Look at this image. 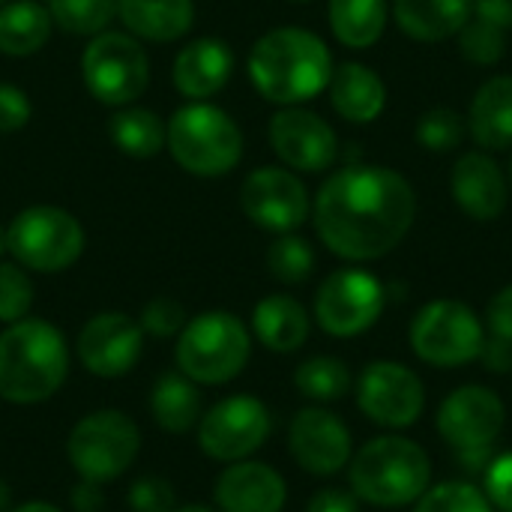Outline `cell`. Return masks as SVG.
Returning a JSON list of instances; mask_svg holds the SVG:
<instances>
[{
    "instance_id": "obj_8",
    "label": "cell",
    "mask_w": 512,
    "mask_h": 512,
    "mask_svg": "<svg viewBox=\"0 0 512 512\" xmlns=\"http://www.w3.org/2000/svg\"><path fill=\"white\" fill-rule=\"evenodd\" d=\"M9 255L36 273L69 270L84 252V228L63 207L36 204L21 210L6 228Z\"/></svg>"
},
{
    "instance_id": "obj_10",
    "label": "cell",
    "mask_w": 512,
    "mask_h": 512,
    "mask_svg": "<svg viewBox=\"0 0 512 512\" xmlns=\"http://www.w3.org/2000/svg\"><path fill=\"white\" fill-rule=\"evenodd\" d=\"M81 75L93 99L120 108L144 96L150 84V63L135 36L102 30L84 48Z\"/></svg>"
},
{
    "instance_id": "obj_3",
    "label": "cell",
    "mask_w": 512,
    "mask_h": 512,
    "mask_svg": "<svg viewBox=\"0 0 512 512\" xmlns=\"http://www.w3.org/2000/svg\"><path fill=\"white\" fill-rule=\"evenodd\" d=\"M69 375V345L42 318H21L0 333V399L9 405L48 402Z\"/></svg>"
},
{
    "instance_id": "obj_25",
    "label": "cell",
    "mask_w": 512,
    "mask_h": 512,
    "mask_svg": "<svg viewBox=\"0 0 512 512\" xmlns=\"http://www.w3.org/2000/svg\"><path fill=\"white\" fill-rule=\"evenodd\" d=\"M309 327V312L288 294H270L252 312V333L273 354H291L303 348Z\"/></svg>"
},
{
    "instance_id": "obj_40",
    "label": "cell",
    "mask_w": 512,
    "mask_h": 512,
    "mask_svg": "<svg viewBox=\"0 0 512 512\" xmlns=\"http://www.w3.org/2000/svg\"><path fill=\"white\" fill-rule=\"evenodd\" d=\"M486 498L501 512H512V453H504L486 468Z\"/></svg>"
},
{
    "instance_id": "obj_13",
    "label": "cell",
    "mask_w": 512,
    "mask_h": 512,
    "mask_svg": "<svg viewBox=\"0 0 512 512\" xmlns=\"http://www.w3.org/2000/svg\"><path fill=\"white\" fill-rule=\"evenodd\" d=\"M240 207L252 225L273 234L297 231L312 213L309 189L303 180L291 168L276 165H264L243 180Z\"/></svg>"
},
{
    "instance_id": "obj_48",
    "label": "cell",
    "mask_w": 512,
    "mask_h": 512,
    "mask_svg": "<svg viewBox=\"0 0 512 512\" xmlns=\"http://www.w3.org/2000/svg\"><path fill=\"white\" fill-rule=\"evenodd\" d=\"M12 510V489L6 480H0V512Z\"/></svg>"
},
{
    "instance_id": "obj_47",
    "label": "cell",
    "mask_w": 512,
    "mask_h": 512,
    "mask_svg": "<svg viewBox=\"0 0 512 512\" xmlns=\"http://www.w3.org/2000/svg\"><path fill=\"white\" fill-rule=\"evenodd\" d=\"M9 512H63L60 507H54V504H45V501H27V504H21V507H12Z\"/></svg>"
},
{
    "instance_id": "obj_52",
    "label": "cell",
    "mask_w": 512,
    "mask_h": 512,
    "mask_svg": "<svg viewBox=\"0 0 512 512\" xmlns=\"http://www.w3.org/2000/svg\"><path fill=\"white\" fill-rule=\"evenodd\" d=\"M294 3H309V0H294Z\"/></svg>"
},
{
    "instance_id": "obj_31",
    "label": "cell",
    "mask_w": 512,
    "mask_h": 512,
    "mask_svg": "<svg viewBox=\"0 0 512 512\" xmlns=\"http://www.w3.org/2000/svg\"><path fill=\"white\" fill-rule=\"evenodd\" d=\"M294 387L312 402H339L351 390V372L336 357H309L297 366Z\"/></svg>"
},
{
    "instance_id": "obj_4",
    "label": "cell",
    "mask_w": 512,
    "mask_h": 512,
    "mask_svg": "<svg viewBox=\"0 0 512 512\" xmlns=\"http://www.w3.org/2000/svg\"><path fill=\"white\" fill-rule=\"evenodd\" d=\"M351 492L375 507H405L423 498L432 480L426 450L408 438H375L351 456Z\"/></svg>"
},
{
    "instance_id": "obj_41",
    "label": "cell",
    "mask_w": 512,
    "mask_h": 512,
    "mask_svg": "<svg viewBox=\"0 0 512 512\" xmlns=\"http://www.w3.org/2000/svg\"><path fill=\"white\" fill-rule=\"evenodd\" d=\"M30 120V99L21 87L0 81V132H15Z\"/></svg>"
},
{
    "instance_id": "obj_11",
    "label": "cell",
    "mask_w": 512,
    "mask_h": 512,
    "mask_svg": "<svg viewBox=\"0 0 512 512\" xmlns=\"http://www.w3.org/2000/svg\"><path fill=\"white\" fill-rule=\"evenodd\" d=\"M270 429L273 420L267 405L249 393L219 399L210 411L201 414L195 426L201 453L225 465L243 462L252 453H258L270 438Z\"/></svg>"
},
{
    "instance_id": "obj_21",
    "label": "cell",
    "mask_w": 512,
    "mask_h": 512,
    "mask_svg": "<svg viewBox=\"0 0 512 512\" xmlns=\"http://www.w3.org/2000/svg\"><path fill=\"white\" fill-rule=\"evenodd\" d=\"M327 90H330L333 111L354 126L375 123L387 108L384 78L360 60H345V63L333 66Z\"/></svg>"
},
{
    "instance_id": "obj_7",
    "label": "cell",
    "mask_w": 512,
    "mask_h": 512,
    "mask_svg": "<svg viewBox=\"0 0 512 512\" xmlns=\"http://www.w3.org/2000/svg\"><path fill=\"white\" fill-rule=\"evenodd\" d=\"M141 453V432L123 411H93L81 417L66 441V459L81 480L114 483Z\"/></svg>"
},
{
    "instance_id": "obj_14",
    "label": "cell",
    "mask_w": 512,
    "mask_h": 512,
    "mask_svg": "<svg viewBox=\"0 0 512 512\" xmlns=\"http://www.w3.org/2000/svg\"><path fill=\"white\" fill-rule=\"evenodd\" d=\"M360 411L384 429H408L420 420L426 405L423 381L402 363H369L357 384Z\"/></svg>"
},
{
    "instance_id": "obj_44",
    "label": "cell",
    "mask_w": 512,
    "mask_h": 512,
    "mask_svg": "<svg viewBox=\"0 0 512 512\" xmlns=\"http://www.w3.org/2000/svg\"><path fill=\"white\" fill-rule=\"evenodd\" d=\"M477 360H480L489 372L507 375V372H512V345L510 342H504V339H498V336H492V339L483 342V351H480Z\"/></svg>"
},
{
    "instance_id": "obj_37",
    "label": "cell",
    "mask_w": 512,
    "mask_h": 512,
    "mask_svg": "<svg viewBox=\"0 0 512 512\" xmlns=\"http://www.w3.org/2000/svg\"><path fill=\"white\" fill-rule=\"evenodd\" d=\"M33 306V282L18 261H0V324L27 318Z\"/></svg>"
},
{
    "instance_id": "obj_51",
    "label": "cell",
    "mask_w": 512,
    "mask_h": 512,
    "mask_svg": "<svg viewBox=\"0 0 512 512\" xmlns=\"http://www.w3.org/2000/svg\"><path fill=\"white\" fill-rule=\"evenodd\" d=\"M507 180H510V189H512V156H510V168H507Z\"/></svg>"
},
{
    "instance_id": "obj_6",
    "label": "cell",
    "mask_w": 512,
    "mask_h": 512,
    "mask_svg": "<svg viewBox=\"0 0 512 512\" xmlns=\"http://www.w3.org/2000/svg\"><path fill=\"white\" fill-rule=\"evenodd\" d=\"M168 150L195 177H222L243 159V132L234 117L210 102H189L168 120Z\"/></svg>"
},
{
    "instance_id": "obj_33",
    "label": "cell",
    "mask_w": 512,
    "mask_h": 512,
    "mask_svg": "<svg viewBox=\"0 0 512 512\" xmlns=\"http://www.w3.org/2000/svg\"><path fill=\"white\" fill-rule=\"evenodd\" d=\"M267 270L282 285H300L315 273V249L300 234H279L267 249Z\"/></svg>"
},
{
    "instance_id": "obj_20",
    "label": "cell",
    "mask_w": 512,
    "mask_h": 512,
    "mask_svg": "<svg viewBox=\"0 0 512 512\" xmlns=\"http://www.w3.org/2000/svg\"><path fill=\"white\" fill-rule=\"evenodd\" d=\"M219 512H282L288 486L282 474L264 462H231L213 483Z\"/></svg>"
},
{
    "instance_id": "obj_17",
    "label": "cell",
    "mask_w": 512,
    "mask_h": 512,
    "mask_svg": "<svg viewBox=\"0 0 512 512\" xmlns=\"http://www.w3.org/2000/svg\"><path fill=\"white\" fill-rule=\"evenodd\" d=\"M504 423L507 408L501 396L480 384L453 390L438 411V432L456 453L495 447L498 435L504 432Z\"/></svg>"
},
{
    "instance_id": "obj_49",
    "label": "cell",
    "mask_w": 512,
    "mask_h": 512,
    "mask_svg": "<svg viewBox=\"0 0 512 512\" xmlns=\"http://www.w3.org/2000/svg\"><path fill=\"white\" fill-rule=\"evenodd\" d=\"M9 252V243H6V228H0V261H3V255Z\"/></svg>"
},
{
    "instance_id": "obj_43",
    "label": "cell",
    "mask_w": 512,
    "mask_h": 512,
    "mask_svg": "<svg viewBox=\"0 0 512 512\" xmlns=\"http://www.w3.org/2000/svg\"><path fill=\"white\" fill-rule=\"evenodd\" d=\"M306 512H360L357 495L345 489H321L309 504Z\"/></svg>"
},
{
    "instance_id": "obj_1",
    "label": "cell",
    "mask_w": 512,
    "mask_h": 512,
    "mask_svg": "<svg viewBox=\"0 0 512 512\" xmlns=\"http://www.w3.org/2000/svg\"><path fill=\"white\" fill-rule=\"evenodd\" d=\"M417 219L411 180L387 165L348 162L324 180L312 204L321 243L345 261L390 255Z\"/></svg>"
},
{
    "instance_id": "obj_32",
    "label": "cell",
    "mask_w": 512,
    "mask_h": 512,
    "mask_svg": "<svg viewBox=\"0 0 512 512\" xmlns=\"http://www.w3.org/2000/svg\"><path fill=\"white\" fill-rule=\"evenodd\" d=\"M117 3L120 0H45L54 24L75 36L102 33L117 15Z\"/></svg>"
},
{
    "instance_id": "obj_27",
    "label": "cell",
    "mask_w": 512,
    "mask_h": 512,
    "mask_svg": "<svg viewBox=\"0 0 512 512\" xmlns=\"http://www.w3.org/2000/svg\"><path fill=\"white\" fill-rule=\"evenodd\" d=\"M150 414L168 435H186L201 420V390L183 372H165L150 390Z\"/></svg>"
},
{
    "instance_id": "obj_24",
    "label": "cell",
    "mask_w": 512,
    "mask_h": 512,
    "mask_svg": "<svg viewBox=\"0 0 512 512\" xmlns=\"http://www.w3.org/2000/svg\"><path fill=\"white\" fill-rule=\"evenodd\" d=\"M474 0H396L393 15L399 30L414 42L453 39L471 18Z\"/></svg>"
},
{
    "instance_id": "obj_9",
    "label": "cell",
    "mask_w": 512,
    "mask_h": 512,
    "mask_svg": "<svg viewBox=\"0 0 512 512\" xmlns=\"http://www.w3.org/2000/svg\"><path fill=\"white\" fill-rule=\"evenodd\" d=\"M483 342V321L459 300H432L411 321V348L429 366H465L480 357Z\"/></svg>"
},
{
    "instance_id": "obj_34",
    "label": "cell",
    "mask_w": 512,
    "mask_h": 512,
    "mask_svg": "<svg viewBox=\"0 0 512 512\" xmlns=\"http://www.w3.org/2000/svg\"><path fill=\"white\" fill-rule=\"evenodd\" d=\"M468 135V120L453 111V108H429L417 117L414 126V138L420 147H426L429 153H450L456 150Z\"/></svg>"
},
{
    "instance_id": "obj_22",
    "label": "cell",
    "mask_w": 512,
    "mask_h": 512,
    "mask_svg": "<svg viewBox=\"0 0 512 512\" xmlns=\"http://www.w3.org/2000/svg\"><path fill=\"white\" fill-rule=\"evenodd\" d=\"M234 72V54L228 48V42L204 36L189 42L177 60H174V87L192 99V102H204L210 96H216L228 78Z\"/></svg>"
},
{
    "instance_id": "obj_36",
    "label": "cell",
    "mask_w": 512,
    "mask_h": 512,
    "mask_svg": "<svg viewBox=\"0 0 512 512\" xmlns=\"http://www.w3.org/2000/svg\"><path fill=\"white\" fill-rule=\"evenodd\" d=\"M414 512H492V504L486 492H480L477 486L453 480V483L426 489Z\"/></svg>"
},
{
    "instance_id": "obj_18",
    "label": "cell",
    "mask_w": 512,
    "mask_h": 512,
    "mask_svg": "<svg viewBox=\"0 0 512 512\" xmlns=\"http://www.w3.org/2000/svg\"><path fill=\"white\" fill-rule=\"evenodd\" d=\"M288 450L306 474L333 477L351 462V432L336 414L303 408L288 426Z\"/></svg>"
},
{
    "instance_id": "obj_45",
    "label": "cell",
    "mask_w": 512,
    "mask_h": 512,
    "mask_svg": "<svg viewBox=\"0 0 512 512\" xmlns=\"http://www.w3.org/2000/svg\"><path fill=\"white\" fill-rule=\"evenodd\" d=\"M69 507L72 512H102L105 510L102 486L90 483V480H78V486H72V492H69Z\"/></svg>"
},
{
    "instance_id": "obj_39",
    "label": "cell",
    "mask_w": 512,
    "mask_h": 512,
    "mask_svg": "<svg viewBox=\"0 0 512 512\" xmlns=\"http://www.w3.org/2000/svg\"><path fill=\"white\" fill-rule=\"evenodd\" d=\"M129 510L132 512H174L177 498L174 486L162 477H141L129 489Z\"/></svg>"
},
{
    "instance_id": "obj_19",
    "label": "cell",
    "mask_w": 512,
    "mask_h": 512,
    "mask_svg": "<svg viewBox=\"0 0 512 512\" xmlns=\"http://www.w3.org/2000/svg\"><path fill=\"white\" fill-rule=\"evenodd\" d=\"M450 192L459 210L474 222H495L510 204V180L486 150H471L456 159L450 171Z\"/></svg>"
},
{
    "instance_id": "obj_30",
    "label": "cell",
    "mask_w": 512,
    "mask_h": 512,
    "mask_svg": "<svg viewBox=\"0 0 512 512\" xmlns=\"http://www.w3.org/2000/svg\"><path fill=\"white\" fill-rule=\"evenodd\" d=\"M108 135L117 150L135 159H150L156 156L165 141H168V126L162 117L150 108H123L111 117Z\"/></svg>"
},
{
    "instance_id": "obj_50",
    "label": "cell",
    "mask_w": 512,
    "mask_h": 512,
    "mask_svg": "<svg viewBox=\"0 0 512 512\" xmlns=\"http://www.w3.org/2000/svg\"><path fill=\"white\" fill-rule=\"evenodd\" d=\"M174 512H213V510H207V507H198V504H192V507H177Z\"/></svg>"
},
{
    "instance_id": "obj_2",
    "label": "cell",
    "mask_w": 512,
    "mask_h": 512,
    "mask_svg": "<svg viewBox=\"0 0 512 512\" xmlns=\"http://www.w3.org/2000/svg\"><path fill=\"white\" fill-rule=\"evenodd\" d=\"M333 75L327 42L303 27L267 30L249 51V78L255 90L282 108L321 96Z\"/></svg>"
},
{
    "instance_id": "obj_5",
    "label": "cell",
    "mask_w": 512,
    "mask_h": 512,
    "mask_svg": "<svg viewBox=\"0 0 512 512\" xmlns=\"http://www.w3.org/2000/svg\"><path fill=\"white\" fill-rule=\"evenodd\" d=\"M252 354V336L246 324L231 312H201L177 336V372L198 387H219L234 381Z\"/></svg>"
},
{
    "instance_id": "obj_53",
    "label": "cell",
    "mask_w": 512,
    "mask_h": 512,
    "mask_svg": "<svg viewBox=\"0 0 512 512\" xmlns=\"http://www.w3.org/2000/svg\"><path fill=\"white\" fill-rule=\"evenodd\" d=\"M3 3H9V0H0V6H3Z\"/></svg>"
},
{
    "instance_id": "obj_35",
    "label": "cell",
    "mask_w": 512,
    "mask_h": 512,
    "mask_svg": "<svg viewBox=\"0 0 512 512\" xmlns=\"http://www.w3.org/2000/svg\"><path fill=\"white\" fill-rule=\"evenodd\" d=\"M459 54L477 66H495L507 54V30L486 24L480 18H468V24L456 33Z\"/></svg>"
},
{
    "instance_id": "obj_26",
    "label": "cell",
    "mask_w": 512,
    "mask_h": 512,
    "mask_svg": "<svg viewBox=\"0 0 512 512\" xmlns=\"http://www.w3.org/2000/svg\"><path fill=\"white\" fill-rule=\"evenodd\" d=\"M117 15L126 30L150 42H174L189 33L195 21L192 0H120Z\"/></svg>"
},
{
    "instance_id": "obj_38",
    "label": "cell",
    "mask_w": 512,
    "mask_h": 512,
    "mask_svg": "<svg viewBox=\"0 0 512 512\" xmlns=\"http://www.w3.org/2000/svg\"><path fill=\"white\" fill-rule=\"evenodd\" d=\"M138 324L153 339H171V336H180V330L186 327V309L174 297H153L141 309Z\"/></svg>"
},
{
    "instance_id": "obj_15",
    "label": "cell",
    "mask_w": 512,
    "mask_h": 512,
    "mask_svg": "<svg viewBox=\"0 0 512 512\" xmlns=\"http://www.w3.org/2000/svg\"><path fill=\"white\" fill-rule=\"evenodd\" d=\"M273 153L300 174H321L333 168L339 156V138L336 129L315 111L288 105L270 117L267 126Z\"/></svg>"
},
{
    "instance_id": "obj_46",
    "label": "cell",
    "mask_w": 512,
    "mask_h": 512,
    "mask_svg": "<svg viewBox=\"0 0 512 512\" xmlns=\"http://www.w3.org/2000/svg\"><path fill=\"white\" fill-rule=\"evenodd\" d=\"M474 18L495 24L501 30H512V0H474Z\"/></svg>"
},
{
    "instance_id": "obj_28",
    "label": "cell",
    "mask_w": 512,
    "mask_h": 512,
    "mask_svg": "<svg viewBox=\"0 0 512 512\" xmlns=\"http://www.w3.org/2000/svg\"><path fill=\"white\" fill-rule=\"evenodd\" d=\"M54 18L39 0H9L0 6V54L30 57L51 36Z\"/></svg>"
},
{
    "instance_id": "obj_12",
    "label": "cell",
    "mask_w": 512,
    "mask_h": 512,
    "mask_svg": "<svg viewBox=\"0 0 512 512\" xmlns=\"http://www.w3.org/2000/svg\"><path fill=\"white\" fill-rule=\"evenodd\" d=\"M387 291L378 276L360 267L330 273L315 294V321L336 339H354L378 324Z\"/></svg>"
},
{
    "instance_id": "obj_23",
    "label": "cell",
    "mask_w": 512,
    "mask_h": 512,
    "mask_svg": "<svg viewBox=\"0 0 512 512\" xmlns=\"http://www.w3.org/2000/svg\"><path fill=\"white\" fill-rule=\"evenodd\" d=\"M468 132L486 153L512 147V75L486 78L468 108Z\"/></svg>"
},
{
    "instance_id": "obj_29",
    "label": "cell",
    "mask_w": 512,
    "mask_h": 512,
    "mask_svg": "<svg viewBox=\"0 0 512 512\" xmlns=\"http://www.w3.org/2000/svg\"><path fill=\"white\" fill-rule=\"evenodd\" d=\"M390 0H330L327 18L333 36L345 48H369L375 45L390 21Z\"/></svg>"
},
{
    "instance_id": "obj_42",
    "label": "cell",
    "mask_w": 512,
    "mask_h": 512,
    "mask_svg": "<svg viewBox=\"0 0 512 512\" xmlns=\"http://www.w3.org/2000/svg\"><path fill=\"white\" fill-rule=\"evenodd\" d=\"M486 324L492 330V336L504 339L512 345V285L501 288L492 300H489V309H486Z\"/></svg>"
},
{
    "instance_id": "obj_16",
    "label": "cell",
    "mask_w": 512,
    "mask_h": 512,
    "mask_svg": "<svg viewBox=\"0 0 512 512\" xmlns=\"http://www.w3.org/2000/svg\"><path fill=\"white\" fill-rule=\"evenodd\" d=\"M141 351H144V330L135 318L123 312L93 315L75 339V354L81 366L105 381L129 375L141 360Z\"/></svg>"
}]
</instances>
